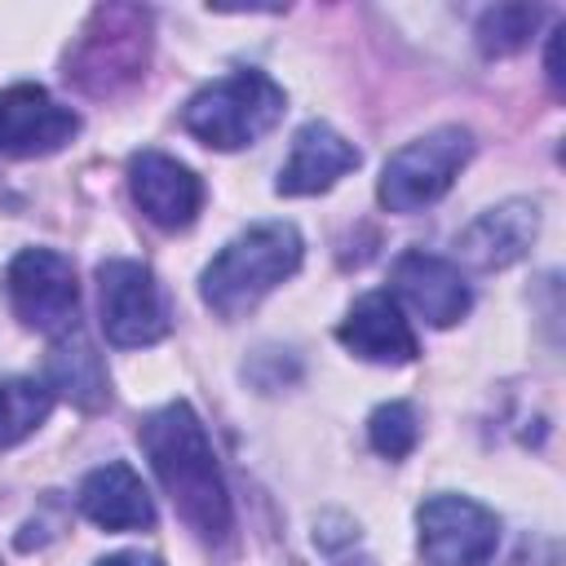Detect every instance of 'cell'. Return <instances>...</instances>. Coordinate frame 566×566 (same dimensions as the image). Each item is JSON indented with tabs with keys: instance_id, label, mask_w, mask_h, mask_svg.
<instances>
[{
	"instance_id": "1",
	"label": "cell",
	"mask_w": 566,
	"mask_h": 566,
	"mask_svg": "<svg viewBox=\"0 0 566 566\" xmlns=\"http://www.w3.org/2000/svg\"><path fill=\"white\" fill-rule=\"evenodd\" d=\"M137 438H142V451H146L159 486L168 491L177 517L199 539L221 544L234 531V513H230V491L221 482L217 451H212L208 429L195 416V407L186 398L155 407L137 424Z\"/></svg>"
},
{
	"instance_id": "2",
	"label": "cell",
	"mask_w": 566,
	"mask_h": 566,
	"mask_svg": "<svg viewBox=\"0 0 566 566\" xmlns=\"http://www.w3.org/2000/svg\"><path fill=\"white\" fill-rule=\"evenodd\" d=\"M301 230L292 221H256L234 234L199 274V296L221 318H243L283 279L301 270Z\"/></svg>"
},
{
	"instance_id": "3",
	"label": "cell",
	"mask_w": 566,
	"mask_h": 566,
	"mask_svg": "<svg viewBox=\"0 0 566 566\" xmlns=\"http://www.w3.org/2000/svg\"><path fill=\"white\" fill-rule=\"evenodd\" d=\"M283 106L287 93L265 71H230L186 102L181 128L212 150H243L283 119Z\"/></svg>"
},
{
	"instance_id": "4",
	"label": "cell",
	"mask_w": 566,
	"mask_h": 566,
	"mask_svg": "<svg viewBox=\"0 0 566 566\" xmlns=\"http://www.w3.org/2000/svg\"><path fill=\"white\" fill-rule=\"evenodd\" d=\"M469 155H473L469 128L442 124V128H433V133H424V137H416L389 155L380 186H376V199L389 212H420L451 190V181L460 177Z\"/></svg>"
},
{
	"instance_id": "5",
	"label": "cell",
	"mask_w": 566,
	"mask_h": 566,
	"mask_svg": "<svg viewBox=\"0 0 566 566\" xmlns=\"http://www.w3.org/2000/svg\"><path fill=\"white\" fill-rule=\"evenodd\" d=\"M97 310H102V332L119 349H142L168 336L172 314L168 296L146 261L133 256H106L97 265Z\"/></svg>"
},
{
	"instance_id": "6",
	"label": "cell",
	"mask_w": 566,
	"mask_h": 566,
	"mask_svg": "<svg viewBox=\"0 0 566 566\" xmlns=\"http://www.w3.org/2000/svg\"><path fill=\"white\" fill-rule=\"evenodd\" d=\"M4 296L18 323L44 336H62L80 318L75 265L53 248H22L4 270Z\"/></svg>"
},
{
	"instance_id": "7",
	"label": "cell",
	"mask_w": 566,
	"mask_h": 566,
	"mask_svg": "<svg viewBox=\"0 0 566 566\" xmlns=\"http://www.w3.org/2000/svg\"><path fill=\"white\" fill-rule=\"evenodd\" d=\"M146 49H150L146 13L142 9L111 4V9H97L88 18L84 40H80L66 75L84 93H115V88H124V84H133L142 75Z\"/></svg>"
},
{
	"instance_id": "8",
	"label": "cell",
	"mask_w": 566,
	"mask_h": 566,
	"mask_svg": "<svg viewBox=\"0 0 566 566\" xmlns=\"http://www.w3.org/2000/svg\"><path fill=\"white\" fill-rule=\"evenodd\" d=\"M416 526L429 566H486L500 544V517L469 495H429Z\"/></svg>"
},
{
	"instance_id": "9",
	"label": "cell",
	"mask_w": 566,
	"mask_h": 566,
	"mask_svg": "<svg viewBox=\"0 0 566 566\" xmlns=\"http://www.w3.org/2000/svg\"><path fill=\"white\" fill-rule=\"evenodd\" d=\"M80 133V115L62 106L40 84H9L0 88V155L4 159H35L62 150Z\"/></svg>"
},
{
	"instance_id": "10",
	"label": "cell",
	"mask_w": 566,
	"mask_h": 566,
	"mask_svg": "<svg viewBox=\"0 0 566 566\" xmlns=\"http://www.w3.org/2000/svg\"><path fill=\"white\" fill-rule=\"evenodd\" d=\"M128 190L142 217L159 230H186L203 208V181L164 150H137L128 159Z\"/></svg>"
},
{
	"instance_id": "11",
	"label": "cell",
	"mask_w": 566,
	"mask_h": 566,
	"mask_svg": "<svg viewBox=\"0 0 566 566\" xmlns=\"http://www.w3.org/2000/svg\"><path fill=\"white\" fill-rule=\"evenodd\" d=\"M535 234H539V203L535 199H504V203L478 212L460 230L455 248H460V261H469L473 270H504L531 252Z\"/></svg>"
},
{
	"instance_id": "12",
	"label": "cell",
	"mask_w": 566,
	"mask_h": 566,
	"mask_svg": "<svg viewBox=\"0 0 566 566\" xmlns=\"http://www.w3.org/2000/svg\"><path fill=\"white\" fill-rule=\"evenodd\" d=\"M394 292L433 327H451L469 314L473 292L460 274V265H451L447 256L433 252H402L394 261Z\"/></svg>"
},
{
	"instance_id": "13",
	"label": "cell",
	"mask_w": 566,
	"mask_h": 566,
	"mask_svg": "<svg viewBox=\"0 0 566 566\" xmlns=\"http://www.w3.org/2000/svg\"><path fill=\"white\" fill-rule=\"evenodd\" d=\"M340 345L354 349L358 358L367 363H380V367H402L420 354L416 345V332L402 314V305L389 296V292H367L349 305V314L340 318L336 327Z\"/></svg>"
},
{
	"instance_id": "14",
	"label": "cell",
	"mask_w": 566,
	"mask_h": 566,
	"mask_svg": "<svg viewBox=\"0 0 566 566\" xmlns=\"http://www.w3.org/2000/svg\"><path fill=\"white\" fill-rule=\"evenodd\" d=\"M354 168H358V146L345 142L332 124L310 119V124L296 128L292 155H287V164L279 168L274 190L287 195V199H296V195H323V190H332V186H336L345 172H354Z\"/></svg>"
},
{
	"instance_id": "15",
	"label": "cell",
	"mask_w": 566,
	"mask_h": 566,
	"mask_svg": "<svg viewBox=\"0 0 566 566\" xmlns=\"http://www.w3.org/2000/svg\"><path fill=\"white\" fill-rule=\"evenodd\" d=\"M75 500H80V513L93 526H102V531H150L155 526L150 491L142 486V478L124 460L97 464L80 482V495Z\"/></svg>"
},
{
	"instance_id": "16",
	"label": "cell",
	"mask_w": 566,
	"mask_h": 566,
	"mask_svg": "<svg viewBox=\"0 0 566 566\" xmlns=\"http://www.w3.org/2000/svg\"><path fill=\"white\" fill-rule=\"evenodd\" d=\"M44 389L66 398L71 407L80 411H102L111 402V380H106V367H102V354L93 349V340L80 332V323L71 332H62L53 345H49V358H44Z\"/></svg>"
},
{
	"instance_id": "17",
	"label": "cell",
	"mask_w": 566,
	"mask_h": 566,
	"mask_svg": "<svg viewBox=\"0 0 566 566\" xmlns=\"http://www.w3.org/2000/svg\"><path fill=\"white\" fill-rule=\"evenodd\" d=\"M49 411H53V394L44 389V380L4 376L0 380V451L31 438L49 420Z\"/></svg>"
},
{
	"instance_id": "18",
	"label": "cell",
	"mask_w": 566,
	"mask_h": 566,
	"mask_svg": "<svg viewBox=\"0 0 566 566\" xmlns=\"http://www.w3.org/2000/svg\"><path fill=\"white\" fill-rule=\"evenodd\" d=\"M539 18H544L539 4H495L478 18V49L486 57H509L531 40Z\"/></svg>"
},
{
	"instance_id": "19",
	"label": "cell",
	"mask_w": 566,
	"mask_h": 566,
	"mask_svg": "<svg viewBox=\"0 0 566 566\" xmlns=\"http://www.w3.org/2000/svg\"><path fill=\"white\" fill-rule=\"evenodd\" d=\"M420 438V424H416V411L411 402H385L371 411L367 420V442L385 455V460H402Z\"/></svg>"
},
{
	"instance_id": "20",
	"label": "cell",
	"mask_w": 566,
	"mask_h": 566,
	"mask_svg": "<svg viewBox=\"0 0 566 566\" xmlns=\"http://www.w3.org/2000/svg\"><path fill=\"white\" fill-rule=\"evenodd\" d=\"M562 27L553 31V40H548V84H553V93H562Z\"/></svg>"
},
{
	"instance_id": "21",
	"label": "cell",
	"mask_w": 566,
	"mask_h": 566,
	"mask_svg": "<svg viewBox=\"0 0 566 566\" xmlns=\"http://www.w3.org/2000/svg\"><path fill=\"white\" fill-rule=\"evenodd\" d=\"M93 566H164V562L150 557V553H115V557H102Z\"/></svg>"
},
{
	"instance_id": "22",
	"label": "cell",
	"mask_w": 566,
	"mask_h": 566,
	"mask_svg": "<svg viewBox=\"0 0 566 566\" xmlns=\"http://www.w3.org/2000/svg\"><path fill=\"white\" fill-rule=\"evenodd\" d=\"M336 566H371L367 557H345V562H336Z\"/></svg>"
}]
</instances>
